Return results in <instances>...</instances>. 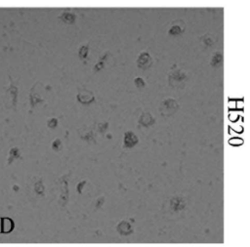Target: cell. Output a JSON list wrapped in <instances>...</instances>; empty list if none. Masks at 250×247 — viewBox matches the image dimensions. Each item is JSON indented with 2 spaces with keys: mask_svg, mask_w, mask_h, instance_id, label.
Masks as SVG:
<instances>
[{
  "mask_svg": "<svg viewBox=\"0 0 250 247\" xmlns=\"http://www.w3.org/2000/svg\"><path fill=\"white\" fill-rule=\"evenodd\" d=\"M138 142V139L134 133L131 131H127L124 135V144L126 146H132Z\"/></svg>",
  "mask_w": 250,
  "mask_h": 247,
  "instance_id": "obj_8",
  "label": "cell"
},
{
  "mask_svg": "<svg viewBox=\"0 0 250 247\" xmlns=\"http://www.w3.org/2000/svg\"><path fill=\"white\" fill-rule=\"evenodd\" d=\"M154 122H155V119L153 118V116L151 115L150 112H144L141 114V116L139 118V123L146 127L153 124Z\"/></svg>",
  "mask_w": 250,
  "mask_h": 247,
  "instance_id": "obj_7",
  "label": "cell"
},
{
  "mask_svg": "<svg viewBox=\"0 0 250 247\" xmlns=\"http://www.w3.org/2000/svg\"><path fill=\"white\" fill-rule=\"evenodd\" d=\"M223 62V54L220 53V52H216L212 58H211V62H210V64L212 66H218L221 62Z\"/></svg>",
  "mask_w": 250,
  "mask_h": 247,
  "instance_id": "obj_11",
  "label": "cell"
},
{
  "mask_svg": "<svg viewBox=\"0 0 250 247\" xmlns=\"http://www.w3.org/2000/svg\"><path fill=\"white\" fill-rule=\"evenodd\" d=\"M88 51H89V45L88 44H83V45L80 46L79 51H78V55H79L81 60H86L87 59Z\"/></svg>",
  "mask_w": 250,
  "mask_h": 247,
  "instance_id": "obj_12",
  "label": "cell"
},
{
  "mask_svg": "<svg viewBox=\"0 0 250 247\" xmlns=\"http://www.w3.org/2000/svg\"><path fill=\"white\" fill-rule=\"evenodd\" d=\"M77 100L84 104H89L95 101L94 94L89 90H82L77 94Z\"/></svg>",
  "mask_w": 250,
  "mask_h": 247,
  "instance_id": "obj_5",
  "label": "cell"
},
{
  "mask_svg": "<svg viewBox=\"0 0 250 247\" xmlns=\"http://www.w3.org/2000/svg\"><path fill=\"white\" fill-rule=\"evenodd\" d=\"M134 83L138 88H143L145 86V81L141 77H136L134 78Z\"/></svg>",
  "mask_w": 250,
  "mask_h": 247,
  "instance_id": "obj_13",
  "label": "cell"
},
{
  "mask_svg": "<svg viewBox=\"0 0 250 247\" xmlns=\"http://www.w3.org/2000/svg\"><path fill=\"white\" fill-rule=\"evenodd\" d=\"M0 232L1 233H9L14 228V221L8 217L0 218Z\"/></svg>",
  "mask_w": 250,
  "mask_h": 247,
  "instance_id": "obj_6",
  "label": "cell"
},
{
  "mask_svg": "<svg viewBox=\"0 0 250 247\" xmlns=\"http://www.w3.org/2000/svg\"><path fill=\"white\" fill-rule=\"evenodd\" d=\"M229 143L230 144H232V145H240V144L243 143V141H242L240 138L235 137V138H231V139L229 141Z\"/></svg>",
  "mask_w": 250,
  "mask_h": 247,
  "instance_id": "obj_14",
  "label": "cell"
},
{
  "mask_svg": "<svg viewBox=\"0 0 250 247\" xmlns=\"http://www.w3.org/2000/svg\"><path fill=\"white\" fill-rule=\"evenodd\" d=\"M59 19H61L62 21H64L66 23H73L76 19V15L74 13H70V12H62L59 16Z\"/></svg>",
  "mask_w": 250,
  "mask_h": 247,
  "instance_id": "obj_9",
  "label": "cell"
},
{
  "mask_svg": "<svg viewBox=\"0 0 250 247\" xmlns=\"http://www.w3.org/2000/svg\"><path fill=\"white\" fill-rule=\"evenodd\" d=\"M200 42L205 45L206 47H212L215 44V40L214 37L210 34V33H205L200 37Z\"/></svg>",
  "mask_w": 250,
  "mask_h": 247,
  "instance_id": "obj_10",
  "label": "cell"
},
{
  "mask_svg": "<svg viewBox=\"0 0 250 247\" xmlns=\"http://www.w3.org/2000/svg\"><path fill=\"white\" fill-rule=\"evenodd\" d=\"M151 64H152V58L149 55V53L146 51L141 52L137 59L138 67L142 68V69H146V68L150 67Z\"/></svg>",
  "mask_w": 250,
  "mask_h": 247,
  "instance_id": "obj_3",
  "label": "cell"
},
{
  "mask_svg": "<svg viewBox=\"0 0 250 247\" xmlns=\"http://www.w3.org/2000/svg\"><path fill=\"white\" fill-rule=\"evenodd\" d=\"M188 78V71L183 67L172 69L168 73L169 85L175 89H182L185 87Z\"/></svg>",
  "mask_w": 250,
  "mask_h": 247,
  "instance_id": "obj_1",
  "label": "cell"
},
{
  "mask_svg": "<svg viewBox=\"0 0 250 247\" xmlns=\"http://www.w3.org/2000/svg\"><path fill=\"white\" fill-rule=\"evenodd\" d=\"M186 24L182 20H176L171 22V25L168 29V34L170 35H179L185 31Z\"/></svg>",
  "mask_w": 250,
  "mask_h": 247,
  "instance_id": "obj_4",
  "label": "cell"
},
{
  "mask_svg": "<svg viewBox=\"0 0 250 247\" xmlns=\"http://www.w3.org/2000/svg\"><path fill=\"white\" fill-rule=\"evenodd\" d=\"M179 108V103L173 98H167L160 103L159 111L162 116H171Z\"/></svg>",
  "mask_w": 250,
  "mask_h": 247,
  "instance_id": "obj_2",
  "label": "cell"
},
{
  "mask_svg": "<svg viewBox=\"0 0 250 247\" xmlns=\"http://www.w3.org/2000/svg\"><path fill=\"white\" fill-rule=\"evenodd\" d=\"M57 124H58V119H57V118H51V119L49 120V122H48V126H49L50 128L56 127Z\"/></svg>",
  "mask_w": 250,
  "mask_h": 247,
  "instance_id": "obj_15",
  "label": "cell"
}]
</instances>
